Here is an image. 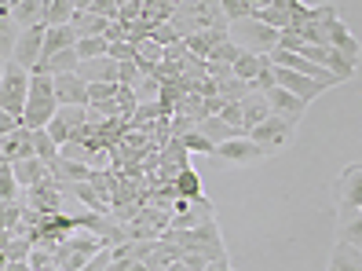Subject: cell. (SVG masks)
<instances>
[{
	"label": "cell",
	"mask_w": 362,
	"mask_h": 271,
	"mask_svg": "<svg viewBox=\"0 0 362 271\" xmlns=\"http://www.w3.org/2000/svg\"><path fill=\"white\" fill-rule=\"evenodd\" d=\"M30 70L26 67H18V62L8 59V67H4V77H0V110H8V114H18L23 117L26 110V99H30Z\"/></svg>",
	"instance_id": "5b68a950"
},
{
	"label": "cell",
	"mask_w": 362,
	"mask_h": 271,
	"mask_svg": "<svg viewBox=\"0 0 362 271\" xmlns=\"http://www.w3.org/2000/svg\"><path fill=\"white\" fill-rule=\"evenodd\" d=\"M293 129L296 125H289V121H282V117H267V121H260L257 129L249 132V139L252 143H260V147L267 151V154H279V151H286L289 143H293Z\"/></svg>",
	"instance_id": "ba28073f"
},
{
	"label": "cell",
	"mask_w": 362,
	"mask_h": 271,
	"mask_svg": "<svg viewBox=\"0 0 362 271\" xmlns=\"http://www.w3.org/2000/svg\"><path fill=\"white\" fill-rule=\"evenodd\" d=\"M187 55V45L183 40H176V45H165V62H180Z\"/></svg>",
	"instance_id": "c3c4849f"
},
{
	"label": "cell",
	"mask_w": 362,
	"mask_h": 271,
	"mask_svg": "<svg viewBox=\"0 0 362 271\" xmlns=\"http://www.w3.org/2000/svg\"><path fill=\"white\" fill-rule=\"evenodd\" d=\"M59 107H88V81L77 74H52Z\"/></svg>",
	"instance_id": "4fadbf2b"
},
{
	"label": "cell",
	"mask_w": 362,
	"mask_h": 271,
	"mask_svg": "<svg viewBox=\"0 0 362 271\" xmlns=\"http://www.w3.org/2000/svg\"><path fill=\"white\" fill-rule=\"evenodd\" d=\"M173 26H176V33H180V40H183V37H190V33L227 26V15H223L220 0H183V4L176 8V15H173Z\"/></svg>",
	"instance_id": "7a4b0ae2"
},
{
	"label": "cell",
	"mask_w": 362,
	"mask_h": 271,
	"mask_svg": "<svg viewBox=\"0 0 362 271\" xmlns=\"http://www.w3.org/2000/svg\"><path fill=\"white\" fill-rule=\"evenodd\" d=\"M15 129H23V117H18V114H8V110H0V136H11Z\"/></svg>",
	"instance_id": "f6af8a7d"
},
{
	"label": "cell",
	"mask_w": 362,
	"mask_h": 271,
	"mask_svg": "<svg viewBox=\"0 0 362 271\" xmlns=\"http://www.w3.org/2000/svg\"><path fill=\"white\" fill-rule=\"evenodd\" d=\"M264 55H252V52H242L238 59H234V77H242V81H257L260 70H264Z\"/></svg>",
	"instance_id": "f1b7e54d"
},
{
	"label": "cell",
	"mask_w": 362,
	"mask_h": 271,
	"mask_svg": "<svg viewBox=\"0 0 362 271\" xmlns=\"http://www.w3.org/2000/svg\"><path fill=\"white\" fill-rule=\"evenodd\" d=\"M26 158H37V151H33V129H15L11 136H0V161H8V165H15V161H26Z\"/></svg>",
	"instance_id": "5bb4252c"
},
{
	"label": "cell",
	"mask_w": 362,
	"mask_h": 271,
	"mask_svg": "<svg viewBox=\"0 0 362 271\" xmlns=\"http://www.w3.org/2000/svg\"><path fill=\"white\" fill-rule=\"evenodd\" d=\"M77 77H84L92 85V81H117V62L110 55H99V59H84L77 67Z\"/></svg>",
	"instance_id": "ffe728a7"
},
{
	"label": "cell",
	"mask_w": 362,
	"mask_h": 271,
	"mask_svg": "<svg viewBox=\"0 0 362 271\" xmlns=\"http://www.w3.org/2000/svg\"><path fill=\"white\" fill-rule=\"evenodd\" d=\"M106 48H110V40H106V37H77V55H81V62L106 55Z\"/></svg>",
	"instance_id": "836d02e7"
},
{
	"label": "cell",
	"mask_w": 362,
	"mask_h": 271,
	"mask_svg": "<svg viewBox=\"0 0 362 271\" xmlns=\"http://www.w3.org/2000/svg\"><path fill=\"white\" fill-rule=\"evenodd\" d=\"M4 264H11V260H8V249H0V267H4Z\"/></svg>",
	"instance_id": "f5cc1de1"
},
{
	"label": "cell",
	"mask_w": 362,
	"mask_h": 271,
	"mask_svg": "<svg viewBox=\"0 0 362 271\" xmlns=\"http://www.w3.org/2000/svg\"><path fill=\"white\" fill-rule=\"evenodd\" d=\"M0 11H11V0H0Z\"/></svg>",
	"instance_id": "db71d44e"
},
{
	"label": "cell",
	"mask_w": 362,
	"mask_h": 271,
	"mask_svg": "<svg viewBox=\"0 0 362 271\" xmlns=\"http://www.w3.org/2000/svg\"><path fill=\"white\" fill-rule=\"evenodd\" d=\"M92 4H95V0H74V8H77V11H88Z\"/></svg>",
	"instance_id": "816d5d0a"
},
{
	"label": "cell",
	"mask_w": 362,
	"mask_h": 271,
	"mask_svg": "<svg viewBox=\"0 0 362 271\" xmlns=\"http://www.w3.org/2000/svg\"><path fill=\"white\" fill-rule=\"evenodd\" d=\"M132 92H136V99H139V103H154V99H161V85H158L154 77H146V74L132 85Z\"/></svg>",
	"instance_id": "d590c367"
},
{
	"label": "cell",
	"mask_w": 362,
	"mask_h": 271,
	"mask_svg": "<svg viewBox=\"0 0 362 271\" xmlns=\"http://www.w3.org/2000/svg\"><path fill=\"white\" fill-rule=\"evenodd\" d=\"M158 271H190L183 260H173V264H165V267H158Z\"/></svg>",
	"instance_id": "f907efd6"
},
{
	"label": "cell",
	"mask_w": 362,
	"mask_h": 271,
	"mask_svg": "<svg viewBox=\"0 0 362 271\" xmlns=\"http://www.w3.org/2000/svg\"><path fill=\"white\" fill-rule=\"evenodd\" d=\"M55 110H59V99H55L52 74H33L30 77V99H26V110H23V125L26 129H48Z\"/></svg>",
	"instance_id": "277c9868"
},
{
	"label": "cell",
	"mask_w": 362,
	"mask_h": 271,
	"mask_svg": "<svg viewBox=\"0 0 362 271\" xmlns=\"http://www.w3.org/2000/svg\"><path fill=\"white\" fill-rule=\"evenodd\" d=\"M249 92H252V88H249V81H242V77H227V81H216V96H223L227 103H242Z\"/></svg>",
	"instance_id": "1f68e13d"
},
{
	"label": "cell",
	"mask_w": 362,
	"mask_h": 271,
	"mask_svg": "<svg viewBox=\"0 0 362 271\" xmlns=\"http://www.w3.org/2000/svg\"><path fill=\"white\" fill-rule=\"evenodd\" d=\"M300 45H304V40H300V33H296V30H282L279 33V48L282 52H296Z\"/></svg>",
	"instance_id": "bcb514c9"
},
{
	"label": "cell",
	"mask_w": 362,
	"mask_h": 271,
	"mask_svg": "<svg viewBox=\"0 0 362 271\" xmlns=\"http://www.w3.org/2000/svg\"><path fill=\"white\" fill-rule=\"evenodd\" d=\"M74 45H77L74 26H48V33H45V52H40L37 67H45L48 59H55L59 52H66V48H74Z\"/></svg>",
	"instance_id": "ac0fdd59"
},
{
	"label": "cell",
	"mask_w": 362,
	"mask_h": 271,
	"mask_svg": "<svg viewBox=\"0 0 362 271\" xmlns=\"http://www.w3.org/2000/svg\"><path fill=\"white\" fill-rule=\"evenodd\" d=\"M0 198H4V202L23 198V187H18V180H15V169H11L8 161H0Z\"/></svg>",
	"instance_id": "d6a6232c"
},
{
	"label": "cell",
	"mask_w": 362,
	"mask_h": 271,
	"mask_svg": "<svg viewBox=\"0 0 362 271\" xmlns=\"http://www.w3.org/2000/svg\"><path fill=\"white\" fill-rule=\"evenodd\" d=\"M117 96V81H92L88 85V103H103Z\"/></svg>",
	"instance_id": "74e56055"
},
{
	"label": "cell",
	"mask_w": 362,
	"mask_h": 271,
	"mask_svg": "<svg viewBox=\"0 0 362 271\" xmlns=\"http://www.w3.org/2000/svg\"><path fill=\"white\" fill-rule=\"evenodd\" d=\"M15 4H18V0H11V8H15Z\"/></svg>",
	"instance_id": "9f6ffc18"
},
{
	"label": "cell",
	"mask_w": 362,
	"mask_h": 271,
	"mask_svg": "<svg viewBox=\"0 0 362 271\" xmlns=\"http://www.w3.org/2000/svg\"><path fill=\"white\" fill-rule=\"evenodd\" d=\"M220 117L227 125H234V129H242V103H227V107L220 110Z\"/></svg>",
	"instance_id": "7dc6e473"
},
{
	"label": "cell",
	"mask_w": 362,
	"mask_h": 271,
	"mask_svg": "<svg viewBox=\"0 0 362 271\" xmlns=\"http://www.w3.org/2000/svg\"><path fill=\"white\" fill-rule=\"evenodd\" d=\"M198 132H202L205 139H212V143H227V139H238V136H245V129H234V125H227L220 114L202 117V121H198Z\"/></svg>",
	"instance_id": "44dd1931"
},
{
	"label": "cell",
	"mask_w": 362,
	"mask_h": 271,
	"mask_svg": "<svg viewBox=\"0 0 362 271\" xmlns=\"http://www.w3.org/2000/svg\"><path fill=\"white\" fill-rule=\"evenodd\" d=\"M33 151H37V158L45 161V165H52L59 158V143L52 139L48 129H33Z\"/></svg>",
	"instance_id": "f546056e"
},
{
	"label": "cell",
	"mask_w": 362,
	"mask_h": 271,
	"mask_svg": "<svg viewBox=\"0 0 362 271\" xmlns=\"http://www.w3.org/2000/svg\"><path fill=\"white\" fill-rule=\"evenodd\" d=\"M238 55H242V48H238V45H230V40H223V45H220L216 52H212L209 59H220V62H234Z\"/></svg>",
	"instance_id": "ee69618b"
},
{
	"label": "cell",
	"mask_w": 362,
	"mask_h": 271,
	"mask_svg": "<svg viewBox=\"0 0 362 271\" xmlns=\"http://www.w3.org/2000/svg\"><path fill=\"white\" fill-rule=\"evenodd\" d=\"M173 187H176V195H180V198H187V202L202 198V180H198V173L190 169V165H187V169H180V173H176Z\"/></svg>",
	"instance_id": "83f0119b"
},
{
	"label": "cell",
	"mask_w": 362,
	"mask_h": 271,
	"mask_svg": "<svg viewBox=\"0 0 362 271\" xmlns=\"http://www.w3.org/2000/svg\"><path fill=\"white\" fill-rule=\"evenodd\" d=\"M11 227L23 231V198H15V202L0 198V231H11Z\"/></svg>",
	"instance_id": "4dcf8cb0"
},
{
	"label": "cell",
	"mask_w": 362,
	"mask_h": 271,
	"mask_svg": "<svg viewBox=\"0 0 362 271\" xmlns=\"http://www.w3.org/2000/svg\"><path fill=\"white\" fill-rule=\"evenodd\" d=\"M18 33H23V30H18V23L11 18V11H0V59H11Z\"/></svg>",
	"instance_id": "4316f807"
},
{
	"label": "cell",
	"mask_w": 362,
	"mask_h": 271,
	"mask_svg": "<svg viewBox=\"0 0 362 271\" xmlns=\"http://www.w3.org/2000/svg\"><path fill=\"white\" fill-rule=\"evenodd\" d=\"M271 117V103H267V96L264 92H249L245 99H242V129H245V136L257 129L260 121H267Z\"/></svg>",
	"instance_id": "d6986e66"
},
{
	"label": "cell",
	"mask_w": 362,
	"mask_h": 271,
	"mask_svg": "<svg viewBox=\"0 0 362 271\" xmlns=\"http://www.w3.org/2000/svg\"><path fill=\"white\" fill-rule=\"evenodd\" d=\"M329 267H333V271H362V249L337 238L333 253H329Z\"/></svg>",
	"instance_id": "7402d4cb"
},
{
	"label": "cell",
	"mask_w": 362,
	"mask_h": 271,
	"mask_svg": "<svg viewBox=\"0 0 362 271\" xmlns=\"http://www.w3.org/2000/svg\"><path fill=\"white\" fill-rule=\"evenodd\" d=\"M212 158L223 161V165H252V161L267 158V151L260 147V143H252L249 136H238V139L216 143V147H212Z\"/></svg>",
	"instance_id": "9c48e42d"
},
{
	"label": "cell",
	"mask_w": 362,
	"mask_h": 271,
	"mask_svg": "<svg viewBox=\"0 0 362 271\" xmlns=\"http://www.w3.org/2000/svg\"><path fill=\"white\" fill-rule=\"evenodd\" d=\"M274 85H279V88H286V92H293L296 99H304V103H311V99H318V96L326 92V85H322V81L304 77V74L286 70V67H274Z\"/></svg>",
	"instance_id": "8fae6325"
},
{
	"label": "cell",
	"mask_w": 362,
	"mask_h": 271,
	"mask_svg": "<svg viewBox=\"0 0 362 271\" xmlns=\"http://www.w3.org/2000/svg\"><path fill=\"white\" fill-rule=\"evenodd\" d=\"M161 238L176 242V246L183 249V253H198V257H205V260L227 257L216 220H205V224H198V227H168V231H165Z\"/></svg>",
	"instance_id": "6da1fadb"
},
{
	"label": "cell",
	"mask_w": 362,
	"mask_h": 271,
	"mask_svg": "<svg viewBox=\"0 0 362 271\" xmlns=\"http://www.w3.org/2000/svg\"><path fill=\"white\" fill-rule=\"evenodd\" d=\"M88 11H95V15H103V18H110V23H117V0H95Z\"/></svg>",
	"instance_id": "7bdbcfd3"
},
{
	"label": "cell",
	"mask_w": 362,
	"mask_h": 271,
	"mask_svg": "<svg viewBox=\"0 0 362 271\" xmlns=\"http://www.w3.org/2000/svg\"><path fill=\"white\" fill-rule=\"evenodd\" d=\"M227 40V26H220V30H202V33H190V37H183V45H187V52L190 55H198V59H209L212 52H216L220 45Z\"/></svg>",
	"instance_id": "e0dca14e"
},
{
	"label": "cell",
	"mask_w": 362,
	"mask_h": 271,
	"mask_svg": "<svg viewBox=\"0 0 362 271\" xmlns=\"http://www.w3.org/2000/svg\"><path fill=\"white\" fill-rule=\"evenodd\" d=\"M143 74H139V67H136V59H129V62H117V85H136Z\"/></svg>",
	"instance_id": "ab89813d"
},
{
	"label": "cell",
	"mask_w": 362,
	"mask_h": 271,
	"mask_svg": "<svg viewBox=\"0 0 362 271\" xmlns=\"http://www.w3.org/2000/svg\"><path fill=\"white\" fill-rule=\"evenodd\" d=\"M66 187H62L59 180H40L33 187H23V205H30V209H37L40 217H55L62 213V205H66Z\"/></svg>",
	"instance_id": "52a82bcc"
},
{
	"label": "cell",
	"mask_w": 362,
	"mask_h": 271,
	"mask_svg": "<svg viewBox=\"0 0 362 271\" xmlns=\"http://www.w3.org/2000/svg\"><path fill=\"white\" fill-rule=\"evenodd\" d=\"M84 121H88V107H59L55 117L48 121V132H52V139L62 147V143H70V139L77 136V129H81Z\"/></svg>",
	"instance_id": "7c38bea8"
},
{
	"label": "cell",
	"mask_w": 362,
	"mask_h": 271,
	"mask_svg": "<svg viewBox=\"0 0 362 271\" xmlns=\"http://www.w3.org/2000/svg\"><path fill=\"white\" fill-rule=\"evenodd\" d=\"M205 271H230V264H227V257H216V260L205 264Z\"/></svg>",
	"instance_id": "681fc988"
},
{
	"label": "cell",
	"mask_w": 362,
	"mask_h": 271,
	"mask_svg": "<svg viewBox=\"0 0 362 271\" xmlns=\"http://www.w3.org/2000/svg\"><path fill=\"white\" fill-rule=\"evenodd\" d=\"M279 33L282 30L260 23V18H230L227 23V40L238 45L242 52H252V55H271L279 48Z\"/></svg>",
	"instance_id": "3957f363"
},
{
	"label": "cell",
	"mask_w": 362,
	"mask_h": 271,
	"mask_svg": "<svg viewBox=\"0 0 362 271\" xmlns=\"http://www.w3.org/2000/svg\"><path fill=\"white\" fill-rule=\"evenodd\" d=\"M223 4V15H227V23L230 18H249L252 8H249V0H220Z\"/></svg>",
	"instance_id": "60d3db41"
},
{
	"label": "cell",
	"mask_w": 362,
	"mask_h": 271,
	"mask_svg": "<svg viewBox=\"0 0 362 271\" xmlns=\"http://www.w3.org/2000/svg\"><path fill=\"white\" fill-rule=\"evenodd\" d=\"M337 238L362 249V213H355V217H351V220H344V224H337Z\"/></svg>",
	"instance_id": "e575fe53"
},
{
	"label": "cell",
	"mask_w": 362,
	"mask_h": 271,
	"mask_svg": "<svg viewBox=\"0 0 362 271\" xmlns=\"http://www.w3.org/2000/svg\"><path fill=\"white\" fill-rule=\"evenodd\" d=\"M74 11V0H45V26H70Z\"/></svg>",
	"instance_id": "484cf974"
},
{
	"label": "cell",
	"mask_w": 362,
	"mask_h": 271,
	"mask_svg": "<svg viewBox=\"0 0 362 271\" xmlns=\"http://www.w3.org/2000/svg\"><path fill=\"white\" fill-rule=\"evenodd\" d=\"M176 139H183V147H187L190 154H212V147H216V143L205 139L198 129H194V132H187V136H176Z\"/></svg>",
	"instance_id": "8d00e7d4"
},
{
	"label": "cell",
	"mask_w": 362,
	"mask_h": 271,
	"mask_svg": "<svg viewBox=\"0 0 362 271\" xmlns=\"http://www.w3.org/2000/svg\"><path fill=\"white\" fill-rule=\"evenodd\" d=\"M143 18V0H117V23H136Z\"/></svg>",
	"instance_id": "f35d334b"
},
{
	"label": "cell",
	"mask_w": 362,
	"mask_h": 271,
	"mask_svg": "<svg viewBox=\"0 0 362 271\" xmlns=\"http://www.w3.org/2000/svg\"><path fill=\"white\" fill-rule=\"evenodd\" d=\"M11 18L18 23V30H30L45 23V0H18L11 8Z\"/></svg>",
	"instance_id": "cb8c5ba5"
},
{
	"label": "cell",
	"mask_w": 362,
	"mask_h": 271,
	"mask_svg": "<svg viewBox=\"0 0 362 271\" xmlns=\"http://www.w3.org/2000/svg\"><path fill=\"white\" fill-rule=\"evenodd\" d=\"M4 67H8V59H0V77H4Z\"/></svg>",
	"instance_id": "11a10c76"
},
{
	"label": "cell",
	"mask_w": 362,
	"mask_h": 271,
	"mask_svg": "<svg viewBox=\"0 0 362 271\" xmlns=\"http://www.w3.org/2000/svg\"><path fill=\"white\" fill-rule=\"evenodd\" d=\"M48 173H52V180H59L62 187H74V183H84V180H92V165H81V161H74V158H55L52 165H48Z\"/></svg>",
	"instance_id": "2e32d148"
},
{
	"label": "cell",
	"mask_w": 362,
	"mask_h": 271,
	"mask_svg": "<svg viewBox=\"0 0 362 271\" xmlns=\"http://www.w3.org/2000/svg\"><path fill=\"white\" fill-rule=\"evenodd\" d=\"M70 26H74L77 37H103L106 26H110V18H103V15H95V11H74Z\"/></svg>",
	"instance_id": "603a6c76"
},
{
	"label": "cell",
	"mask_w": 362,
	"mask_h": 271,
	"mask_svg": "<svg viewBox=\"0 0 362 271\" xmlns=\"http://www.w3.org/2000/svg\"><path fill=\"white\" fill-rule=\"evenodd\" d=\"M11 169H15V180H18V187H33V183H40V180H48V176H52V173H48V165L40 161V158L15 161Z\"/></svg>",
	"instance_id": "d4e9b609"
},
{
	"label": "cell",
	"mask_w": 362,
	"mask_h": 271,
	"mask_svg": "<svg viewBox=\"0 0 362 271\" xmlns=\"http://www.w3.org/2000/svg\"><path fill=\"white\" fill-rule=\"evenodd\" d=\"M106 55H110L114 62H129V59H136V45H129V40H114V45L106 48Z\"/></svg>",
	"instance_id": "b9f144b4"
},
{
	"label": "cell",
	"mask_w": 362,
	"mask_h": 271,
	"mask_svg": "<svg viewBox=\"0 0 362 271\" xmlns=\"http://www.w3.org/2000/svg\"><path fill=\"white\" fill-rule=\"evenodd\" d=\"M264 96H267V103H271V114L282 117V121H289V125H296V121L304 117V110H308L304 99H296L293 92H286V88H279V85L267 88Z\"/></svg>",
	"instance_id": "9a60e30c"
},
{
	"label": "cell",
	"mask_w": 362,
	"mask_h": 271,
	"mask_svg": "<svg viewBox=\"0 0 362 271\" xmlns=\"http://www.w3.org/2000/svg\"><path fill=\"white\" fill-rule=\"evenodd\" d=\"M362 213V165H348L337 180V224Z\"/></svg>",
	"instance_id": "8992f818"
},
{
	"label": "cell",
	"mask_w": 362,
	"mask_h": 271,
	"mask_svg": "<svg viewBox=\"0 0 362 271\" xmlns=\"http://www.w3.org/2000/svg\"><path fill=\"white\" fill-rule=\"evenodd\" d=\"M329 271H333V267H329Z\"/></svg>",
	"instance_id": "6f0895ef"
},
{
	"label": "cell",
	"mask_w": 362,
	"mask_h": 271,
	"mask_svg": "<svg viewBox=\"0 0 362 271\" xmlns=\"http://www.w3.org/2000/svg\"><path fill=\"white\" fill-rule=\"evenodd\" d=\"M45 33H48L45 23H40V26H30V30L18 33L15 52H11V62H18V67H26V70L33 74V70H37V62H40V52H45Z\"/></svg>",
	"instance_id": "30bf717a"
}]
</instances>
